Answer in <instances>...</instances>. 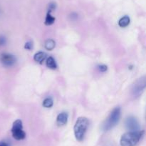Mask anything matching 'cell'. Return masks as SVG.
I'll list each match as a JSON object with an SVG mask.
<instances>
[{
  "mask_svg": "<svg viewBox=\"0 0 146 146\" xmlns=\"http://www.w3.org/2000/svg\"><path fill=\"white\" fill-rule=\"evenodd\" d=\"M24 48H25L26 50H31V49L33 48V43L30 41L27 42H26L25 45H24Z\"/></svg>",
  "mask_w": 146,
  "mask_h": 146,
  "instance_id": "2e32d148",
  "label": "cell"
},
{
  "mask_svg": "<svg viewBox=\"0 0 146 146\" xmlns=\"http://www.w3.org/2000/svg\"><path fill=\"white\" fill-rule=\"evenodd\" d=\"M56 4L54 2H51L48 4V12L51 13V11H53L54 10L56 9Z\"/></svg>",
  "mask_w": 146,
  "mask_h": 146,
  "instance_id": "9a60e30c",
  "label": "cell"
},
{
  "mask_svg": "<svg viewBox=\"0 0 146 146\" xmlns=\"http://www.w3.org/2000/svg\"><path fill=\"white\" fill-rule=\"evenodd\" d=\"M145 87V77L140 78L134 84L132 89V92L134 97H138L141 95L144 91Z\"/></svg>",
  "mask_w": 146,
  "mask_h": 146,
  "instance_id": "5b68a950",
  "label": "cell"
},
{
  "mask_svg": "<svg viewBox=\"0 0 146 146\" xmlns=\"http://www.w3.org/2000/svg\"><path fill=\"white\" fill-rule=\"evenodd\" d=\"M6 42H7V40L5 37L4 36H0V46L4 45L6 44Z\"/></svg>",
  "mask_w": 146,
  "mask_h": 146,
  "instance_id": "ac0fdd59",
  "label": "cell"
},
{
  "mask_svg": "<svg viewBox=\"0 0 146 146\" xmlns=\"http://www.w3.org/2000/svg\"><path fill=\"white\" fill-rule=\"evenodd\" d=\"M12 136L17 140H24L26 137L25 132L23 130L22 122L21 120H17L13 123L12 128H11Z\"/></svg>",
  "mask_w": 146,
  "mask_h": 146,
  "instance_id": "277c9868",
  "label": "cell"
},
{
  "mask_svg": "<svg viewBox=\"0 0 146 146\" xmlns=\"http://www.w3.org/2000/svg\"><path fill=\"white\" fill-rule=\"evenodd\" d=\"M68 114L66 113H61L56 117V123L58 126L65 125L68 122Z\"/></svg>",
  "mask_w": 146,
  "mask_h": 146,
  "instance_id": "ba28073f",
  "label": "cell"
},
{
  "mask_svg": "<svg viewBox=\"0 0 146 146\" xmlns=\"http://www.w3.org/2000/svg\"><path fill=\"white\" fill-rule=\"evenodd\" d=\"M143 131L128 132L122 135L121 138V146H135L141 140V137L143 135Z\"/></svg>",
  "mask_w": 146,
  "mask_h": 146,
  "instance_id": "7a4b0ae2",
  "label": "cell"
},
{
  "mask_svg": "<svg viewBox=\"0 0 146 146\" xmlns=\"http://www.w3.org/2000/svg\"><path fill=\"white\" fill-rule=\"evenodd\" d=\"M0 146H9V145L6 141H1L0 142Z\"/></svg>",
  "mask_w": 146,
  "mask_h": 146,
  "instance_id": "d6986e66",
  "label": "cell"
},
{
  "mask_svg": "<svg viewBox=\"0 0 146 146\" xmlns=\"http://www.w3.org/2000/svg\"><path fill=\"white\" fill-rule=\"evenodd\" d=\"M130 22H131V19L128 16H124V17H121L119 21H118V25L121 27L123 28V27H126L127 26L129 25Z\"/></svg>",
  "mask_w": 146,
  "mask_h": 146,
  "instance_id": "30bf717a",
  "label": "cell"
},
{
  "mask_svg": "<svg viewBox=\"0 0 146 146\" xmlns=\"http://www.w3.org/2000/svg\"><path fill=\"white\" fill-rule=\"evenodd\" d=\"M89 125L88 118L85 117H80L77 119L74 125V135L78 141H82L84 138L86 133Z\"/></svg>",
  "mask_w": 146,
  "mask_h": 146,
  "instance_id": "6da1fadb",
  "label": "cell"
},
{
  "mask_svg": "<svg viewBox=\"0 0 146 146\" xmlns=\"http://www.w3.org/2000/svg\"><path fill=\"white\" fill-rule=\"evenodd\" d=\"M46 64V67L48 68L51 69V70H55L57 67L56 62L55 60L52 57H49L48 58H47Z\"/></svg>",
  "mask_w": 146,
  "mask_h": 146,
  "instance_id": "8fae6325",
  "label": "cell"
},
{
  "mask_svg": "<svg viewBox=\"0 0 146 146\" xmlns=\"http://www.w3.org/2000/svg\"><path fill=\"white\" fill-rule=\"evenodd\" d=\"M0 61L3 65L6 67H11L16 63V57L13 54L9 53H4L0 55Z\"/></svg>",
  "mask_w": 146,
  "mask_h": 146,
  "instance_id": "8992f818",
  "label": "cell"
},
{
  "mask_svg": "<svg viewBox=\"0 0 146 146\" xmlns=\"http://www.w3.org/2000/svg\"><path fill=\"white\" fill-rule=\"evenodd\" d=\"M98 70L101 72H105L108 70V67L105 65V64H101V65L98 66Z\"/></svg>",
  "mask_w": 146,
  "mask_h": 146,
  "instance_id": "e0dca14e",
  "label": "cell"
},
{
  "mask_svg": "<svg viewBox=\"0 0 146 146\" xmlns=\"http://www.w3.org/2000/svg\"><path fill=\"white\" fill-rule=\"evenodd\" d=\"M54 21H55V17H53L50 12H47L46 17L45 19V21H44L46 25H51V24H54Z\"/></svg>",
  "mask_w": 146,
  "mask_h": 146,
  "instance_id": "4fadbf2b",
  "label": "cell"
},
{
  "mask_svg": "<svg viewBox=\"0 0 146 146\" xmlns=\"http://www.w3.org/2000/svg\"><path fill=\"white\" fill-rule=\"evenodd\" d=\"M43 106L46 108H50L53 106L54 104V102H53V100L50 97H47V98L44 99V101H43L42 103Z\"/></svg>",
  "mask_w": 146,
  "mask_h": 146,
  "instance_id": "5bb4252c",
  "label": "cell"
},
{
  "mask_svg": "<svg viewBox=\"0 0 146 146\" xmlns=\"http://www.w3.org/2000/svg\"><path fill=\"white\" fill-rule=\"evenodd\" d=\"M125 126L131 131H139V123H138L137 119L135 117H133V116H130V117H127V119L125 120Z\"/></svg>",
  "mask_w": 146,
  "mask_h": 146,
  "instance_id": "52a82bcc",
  "label": "cell"
},
{
  "mask_svg": "<svg viewBox=\"0 0 146 146\" xmlns=\"http://www.w3.org/2000/svg\"><path fill=\"white\" fill-rule=\"evenodd\" d=\"M46 58V54L44 52H38L36 53L34 56V60L36 62L42 63L44 60Z\"/></svg>",
  "mask_w": 146,
  "mask_h": 146,
  "instance_id": "9c48e42d",
  "label": "cell"
},
{
  "mask_svg": "<svg viewBox=\"0 0 146 146\" xmlns=\"http://www.w3.org/2000/svg\"><path fill=\"white\" fill-rule=\"evenodd\" d=\"M44 47L47 50H53L56 47V42L54 40L52 39H48L45 42V44H44Z\"/></svg>",
  "mask_w": 146,
  "mask_h": 146,
  "instance_id": "7c38bea8",
  "label": "cell"
},
{
  "mask_svg": "<svg viewBox=\"0 0 146 146\" xmlns=\"http://www.w3.org/2000/svg\"><path fill=\"white\" fill-rule=\"evenodd\" d=\"M121 107H115L112 110V112L111 113L110 115L108 116L107 120L105 121V123L103 124V130L104 131H108V130H110L113 127H115L117 125V123L119 122L120 118H121Z\"/></svg>",
  "mask_w": 146,
  "mask_h": 146,
  "instance_id": "3957f363",
  "label": "cell"
}]
</instances>
